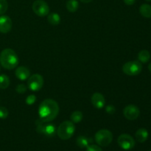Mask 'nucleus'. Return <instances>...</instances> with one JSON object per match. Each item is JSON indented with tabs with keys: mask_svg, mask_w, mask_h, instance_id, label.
Segmentation results:
<instances>
[{
	"mask_svg": "<svg viewBox=\"0 0 151 151\" xmlns=\"http://www.w3.org/2000/svg\"><path fill=\"white\" fill-rule=\"evenodd\" d=\"M59 113V106L52 99L43 100L38 107L39 119L44 122H50L54 120Z\"/></svg>",
	"mask_w": 151,
	"mask_h": 151,
	"instance_id": "f257e3e1",
	"label": "nucleus"
},
{
	"mask_svg": "<svg viewBox=\"0 0 151 151\" xmlns=\"http://www.w3.org/2000/svg\"><path fill=\"white\" fill-rule=\"evenodd\" d=\"M0 64L4 69H13L19 64V58L12 49H4L0 53Z\"/></svg>",
	"mask_w": 151,
	"mask_h": 151,
	"instance_id": "f03ea898",
	"label": "nucleus"
},
{
	"mask_svg": "<svg viewBox=\"0 0 151 151\" xmlns=\"http://www.w3.org/2000/svg\"><path fill=\"white\" fill-rule=\"evenodd\" d=\"M75 131V124L72 121L66 120L59 125L57 129V134L60 139L68 140L74 135Z\"/></svg>",
	"mask_w": 151,
	"mask_h": 151,
	"instance_id": "7ed1b4c3",
	"label": "nucleus"
},
{
	"mask_svg": "<svg viewBox=\"0 0 151 151\" xmlns=\"http://www.w3.org/2000/svg\"><path fill=\"white\" fill-rule=\"evenodd\" d=\"M95 142L101 147H107L113 140V134L107 129H101L95 134Z\"/></svg>",
	"mask_w": 151,
	"mask_h": 151,
	"instance_id": "20e7f679",
	"label": "nucleus"
},
{
	"mask_svg": "<svg viewBox=\"0 0 151 151\" xmlns=\"http://www.w3.org/2000/svg\"><path fill=\"white\" fill-rule=\"evenodd\" d=\"M142 69V63L138 60H133L125 63L122 66V71L128 76H137Z\"/></svg>",
	"mask_w": 151,
	"mask_h": 151,
	"instance_id": "39448f33",
	"label": "nucleus"
},
{
	"mask_svg": "<svg viewBox=\"0 0 151 151\" xmlns=\"http://www.w3.org/2000/svg\"><path fill=\"white\" fill-rule=\"evenodd\" d=\"M36 125L37 132L38 134H44L47 137H53L57 132L55 126L53 124H50V122H44L38 119L36 121Z\"/></svg>",
	"mask_w": 151,
	"mask_h": 151,
	"instance_id": "423d86ee",
	"label": "nucleus"
},
{
	"mask_svg": "<svg viewBox=\"0 0 151 151\" xmlns=\"http://www.w3.org/2000/svg\"><path fill=\"white\" fill-rule=\"evenodd\" d=\"M34 13L40 17H44L50 13V7L44 0H35L32 6Z\"/></svg>",
	"mask_w": 151,
	"mask_h": 151,
	"instance_id": "0eeeda50",
	"label": "nucleus"
},
{
	"mask_svg": "<svg viewBox=\"0 0 151 151\" xmlns=\"http://www.w3.org/2000/svg\"><path fill=\"white\" fill-rule=\"evenodd\" d=\"M28 88L33 91H39L44 86V78L39 74H34L28 78Z\"/></svg>",
	"mask_w": 151,
	"mask_h": 151,
	"instance_id": "6e6552de",
	"label": "nucleus"
},
{
	"mask_svg": "<svg viewBox=\"0 0 151 151\" xmlns=\"http://www.w3.org/2000/svg\"><path fill=\"white\" fill-rule=\"evenodd\" d=\"M118 145L122 149L125 150H129L134 148L135 146V141L131 135L127 134H121L117 139Z\"/></svg>",
	"mask_w": 151,
	"mask_h": 151,
	"instance_id": "1a4fd4ad",
	"label": "nucleus"
},
{
	"mask_svg": "<svg viewBox=\"0 0 151 151\" xmlns=\"http://www.w3.org/2000/svg\"><path fill=\"white\" fill-rule=\"evenodd\" d=\"M123 114L128 120H135L139 116V109L134 105H128L124 109Z\"/></svg>",
	"mask_w": 151,
	"mask_h": 151,
	"instance_id": "9d476101",
	"label": "nucleus"
},
{
	"mask_svg": "<svg viewBox=\"0 0 151 151\" xmlns=\"http://www.w3.org/2000/svg\"><path fill=\"white\" fill-rule=\"evenodd\" d=\"M12 20L9 16L1 15L0 16V32L7 33L12 29Z\"/></svg>",
	"mask_w": 151,
	"mask_h": 151,
	"instance_id": "9b49d317",
	"label": "nucleus"
},
{
	"mask_svg": "<svg viewBox=\"0 0 151 151\" xmlns=\"http://www.w3.org/2000/svg\"><path fill=\"white\" fill-rule=\"evenodd\" d=\"M91 103L96 109H103L106 104V100L104 96L99 92H96L91 96Z\"/></svg>",
	"mask_w": 151,
	"mask_h": 151,
	"instance_id": "f8f14e48",
	"label": "nucleus"
},
{
	"mask_svg": "<svg viewBox=\"0 0 151 151\" xmlns=\"http://www.w3.org/2000/svg\"><path fill=\"white\" fill-rule=\"evenodd\" d=\"M15 75L18 79L21 81H26L30 76V72L29 69L25 66H19L16 69Z\"/></svg>",
	"mask_w": 151,
	"mask_h": 151,
	"instance_id": "ddd939ff",
	"label": "nucleus"
},
{
	"mask_svg": "<svg viewBox=\"0 0 151 151\" xmlns=\"http://www.w3.org/2000/svg\"><path fill=\"white\" fill-rule=\"evenodd\" d=\"M148 131L145 129V128H139L135 134V137L136 139L140 143H143L148 138Z\"/></svg>",
	"mask_w": 151,
	"mask_h": 151,
	"instance_id": "4468645a",
	"label": "nucleus"
},
{
	"mask_svg": "<svg viewBox=\"0 0 151 151\" xmlns=\"http://www.w3.org/2000/svg\"><path fill=\"white\" fill-rule=\"evenodd\" d=\"M139 13L143 17L151 18V6L148 4H143L139 7Z\"/></svg>",
	"mask_w": 151,
	"mask_h": 151,
	"instance_id": "2eb2a0df",
	"label": "nucleus"
},
{
	"mask_svg": "<svg viewBox=\"0 0 151 151\" xmlns=\"http://www.w3.org/2000/svg\"><path fill=\"white\" fill-rule=\"evenodd\" d=\"M150 54L148 50H143L140 51L138 54V60L140 63H146L150 60Z\"/></svg>",
	"mask_w": 151,
	"mask_h": 151,
	"instance_id": "dca6fc26",
	"label": "nucleus"
},
{
	"mask_svg": "<svg viewBox=\"0 0 151 151\" xmlns=\"http://www.w3.org/2000/svg\"><path fill=\"white\" fill-rule=\"evenodd\" d=\"M79 7V3L78 0H68L66 2V8L70 13H75Z\"/></svg>",
	"mask_w": 151,
	"mask_h": 151,
	"instance_id": "f3484780",
	"label": "nucleus"
},
{
	"mask_svg": "<svg viewBox=\"0 0 151 151\" xmlns=\"http://www.w3.org/2000/svg\"><path fill=\"white\" fill-rule=\"evenodd\" d=\"M90 139L87 138V137H84V136H80L77 139V145L79 147L81 148H85L89 145L90 143Z\"/></svg>",
	"mask_w": 151,
	"mask_h": 151,
	"instance_id": "a211bd4d",
	"label": "nucleus"
},
{
	"mask_svg": "<svg viewBox=\"0 0 151 151\" xmlns=\"http://www.w3.org/2000/svg\"><path fill=\"white\" fill-rule=\"evenodd\" d=\"M48 22L52 25H58L60 22V17L59 14L56 13H52L48 15L47 17Z\"/></svg>",
	"mask_w": 151,
	"mask_h": 151,
	"instance_id": "6ab92c4d",
	"label": "nucleus"
},
{
	"mask_svg": "<svg viewBox=\"0 0 151 151\" xmlns=\"http://www.w3.org/2000/svg\"><path fill=\"white\" fill-rule=\"evenodd\" d=\"M10 78L4 74L0 75V88L6 89L10 86Z\"/></svg>",
	"mask_w": 151,
	"mask_h": 151,
	"instance_id": "aec40b11",
	"label": "nucleus"
},
{
	"mask_svg": "<svg viewBox=\"0 0 151 151\" xmlns=\"http://www.w3.org/2000/svg\"><path fill=\"white\" fill-rule=\"evenodd\" d=\"M83 115L82 112L80 111H75L71 114L70 119L74 124L79 123L83 119Z\"/></svg>",
	"mask_w": 151,
	"mask_h": 151,
	"instance_id": "412c9836",
	"label": "nucleus"
},
{
	"mask_svg": "<svg viewBox=\"0 0 151 151\" xmlns=\"http://www.w3.org/2000/svg\"><path fill=\"white\" fill-rule=\"evenodd\" d=\"M8 8V3L7 0H0V16L4 14Z\"/></svg>",
	"mask_w": 151,
	"mask_h": 151,
	"instance_id": "4be33fe9",
	"label": "nucleus"
},
{
	"mask_svg": "<svg viewBox=\"0 0 151 151\" xmlns=\"http://www.w3.org/2000/svg\"><path fill=\"white\" fill-rule=\"evenodd\" d=\"M35 101H36V96L34 95V94H30V95L27 97L25 103L28 106H32L33 103H35Z\"/></svg>",
	"mask_w": 151,
	"mask_h": 151,
	"instance_id": "5701e85b",
	"label": "nucleus"
},
{
	"mask_svg": "<svg viewBox=\"0 0 151 151\" xmlns=\"http://www.w3.org/2000/svg\"><path fill=\"white\" fill-rule=\"evenodd\" d=\"M8 110L5 107H0V119H6L8 116Z\"/></svg>",
	"mask_w": 151,
	"mask_h": 151,
	"instance_id": "b1692460",
	"label": "nucleus"
},
{
	"mask_svg": "<svg viewBox=\"0 0 151 151\" xmlns=\"http://www.w3.org/2000/svg\"><path fill=\"white\" fill-rule=\"evenodd\" d=\"M27 89V88L26 86L23 83L19 84L16 88V91H17L19 94H24V93L26 92Z\"/></svg>",
	"mask_w": 151,
	"mask_h": 151,
	"instance_id": "393cba45",
	"label": "nucleus"
},
{
	"mask_svg": "<svg viewBox=\"0 0 151 151\" xmlns=\"http://www.w3.org/2000/svg\"><path fill=\"white\" fill-rule=\"evenodd\" d=\"M86 151H103L101 147L96 145H91L86 147Z\"/></svg>",
	"mask_w": 151,
	"mask_h": 151,
	"instance_id": "a878e982",
	"label": "nucleus"
},
{
	"mask_svg": "<svg viewBox=\"0 0 151 151\" xmlns=\"http://www.w3.org/2000/svg\"><path fill=\"white\" fill-rule=\"evenodd\" d=\"M106 111L109 114H114L116 111V109H115V107L113 105H109L106 107Z\"/></svg>",
	"mask_w": 151,
	"mask_h": 151,
	"instance_id": "bb28decb",
	"label": "nucleus"
},
{
	"mask_svg": "<svg viewBox=\"0 0 151 151\" xmlns=\"http://www.w3.org/2000/svg\"><path fill=\"white\" fill-rule=\"evenodd\" d=\"M123 1L127 5H133L136 2V0H123Z\"/></svg>",
	"mask_w": 151,
	"mask_h": 151,
	"instance_id": "cd10ccee",
	"label": "nucleus"
},
{
	"mask_svg": "<svg viewBox=\"0 0 151 151\" xmlns=\"http://www.w3.org/2000/svg\"><path fill=\"white\" fill-rule=\"evenodd\" d=\"M81 1H82V2L83 3H89V2H91L92 1H94V0H80Z\"/></svg>",
	"mask_w": 151,
	"mask_h": 151,
	"instance_id": "c85d7f7f",
	"label": "nucleus"
},
{
	"mask_svg": "<svg viewBox=\"0 0 151 151\" xmlns=\"http://www.w3.org/2000/svg\"><path fill=\"white\" fill-rule=\"evenodd\" d=\"M148 69H149V71L151 72V62L149 63V65H148Z\"/></svg>",
	"mask_w": 151,
	"mask_h": 151,
	"instance_id": "c756f323",
	"label": "nucleus"
},
{
	"mask_svg": "<svg viewBox=\"0 0 151 151\" xmlns=\"http://www.w3.org/2000/svg\"><path fill=\"white\" fill-rule=\"evenodd\" d=\"M145 1H151V0H145Z\"/></svg>",
	"mask_w": 151,
	"mask_h": 151,
	"instance_id": "7c9ffc66",
	"label": "nucleus"
},
{
	"mask_svg": "<svg viewBox=\"0 0 151 151\" xmlns=\"http://www.w3.org/2000/svg\"><path fill=\"white\" fill-rule=\"evenodd\" d=\"M149 151H151V150H149Z\"/></svg>",
	"mask_w": 151,
	"mask_h": 151,
	"instance_id": "2f4dec72",
	"label": "nucleus"
}]
</instances>
